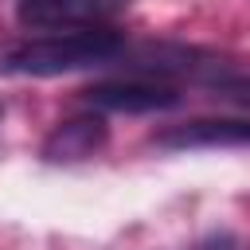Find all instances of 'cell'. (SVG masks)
<instances>
[{
    "mask_svg": "<svg viewBox=\"0 0 250 250\" xmlns=\"http://www.w3.org/2000/svg\"><path fill=\"white\" fill-rule=\"evenodd\" d=\"M105 137H109V129L98 113H78L51 129V137L43 141V156L51 164H78V160H90L105 145Z\"/></svg>",
    "mask_w": 250,
    "mask_h": 250,
    "instance_id": "cell-5",
    "label": "cell"
},
{
    "mask_svg": "<svg viewBox=\"0 0 250 250\" xmlns=\"http://www.w3.org/2000/svg\"><path fill=\"white\" fill-rule=\"evenodd\" d=\"M195 250H250V246H246L238 234H227V230H219V234H207V238H203Z\"/></svg>",
    "mask_w": 250,
    "mask_h": 250,
    "instance_id": "cell-7",
    "label": "cell"
},
{
    "mask_svg": "<svg viewBox=\"0 0 250 250\" xmlns=\"http://www.w3.org/2000/svg\"><path fill=\"white\" fill-rule=\"evenodd\" d=\"M160 148H215V145H250V117H199L168 125L152 137Z\"/></svg>",
    "mask_w": 250,
    "mask_h": 250,
    "instance_id": "cell-4",
    "label": "cell"
},
{
    "mask_svg": "<svg viewBox=\"0 0 250 250\" xmlns=\"http://www.w3.org/2000/svg\"><path fill=\"white\" fill-rule=\"evenodd\" d=\"M121 0H20V23L35 31H82L105 27Z\"/></svg>",
    "mask_w": 250,
    "mask_h": 250,
    "instance_id": "cell-2",
    "label": "cell"
},
{
    "mask_svg": "<svg viewBox=\"0 0 250 250\" xmlns=\"http://www.w3.org/2000/svg\"><path fill=\"white\" fill-rule=\"evenodd\" d=\"M86 102L98 109H113V113H152V109H168L180 102L176 86L168 82H148V78H109V82H94L86 90Z\"/></svg>",
    "mask_w": 250,
    "mask_h": 250,
    "instance_id": "cell-3",
    "label": "cell"
},
{
    "mask_svg": "<svg viewBox=\"0 0 250 250\" xmlns=\"http://www.w3.org/2000/svg\"><path fill=\"white\" fill-rule=\"evenodd\" d=\"M121 51V39L109 27H82V31H51L39 39H23L0 55V70L8 74H31V78H55L70 74L94 62H105Z\"/></svg>",
    "mask_w": 250,
    "mask_h": 250,
    "instance_id": "cell-1",
    "label": "cell"
},
{
    "mask_svg": "<svg viewBox=\"0 0 250 250\" xmlns=\"http://www.w3.org/2000/svg\"><path fill=\"white\" fill-rule=\"evenodd\" d=\"M207 90H211V98L238 102V105L250 109V78H242V74H215V78L207 82Z\"/></svg>",
    "mask_w": 250,
    "mask_h": 250,
    "instance_id": "cell-6",
    "label": "cell"
}]
</instances>
